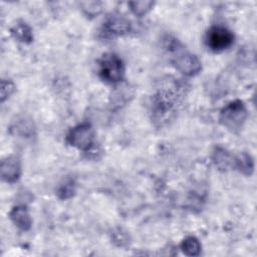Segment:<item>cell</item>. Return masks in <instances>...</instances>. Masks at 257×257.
<instances>
[{
    "instance_id": "cell-1",
    "label": "cell",
    "mask_w": 257,
    "mask_h": 257,
    "mask_svg": "<svg viewBox=\"0 0 257 257\" xmlns=\"http://www.w3.org/2000/svg\"><path fill=\"white\" fill-rule=\"evenodd\" d=\"M185 85L178 79L168 78L155 93L151 104L152 119L156 125L162 126L172 120L181 104Z\"/></svg>"
},
{
    "instance_id": "cell-2",
    "label": "cell",
    "mask_w": 257,
    "mask_h": 257,
    "mask_svg": "<svg viewBox=\"0 0 257 257\" xmlns=\"http://www.w3.org/2000/svg\"><path fill=\"white\" fill-rule=\"evenodd\" d=\"M247 108L241 100L228 103L220 112V123L227 130L235 133L242 128L247 118Z\"/></svg>"
},
{
    "instance_id": "cell-3",
    "label": "cell",
    "mask_w": 257,
    "mask_h": 257,
    "mask_svg": "<svg viewBox=\"0 0 257 257\" xmlns=\"http://www.w3.org/2000/svg\"><path fill=\"white\" fill-rule=\"evenodd\" d=\"M99 77L108 83H116L123 78L124 65L120 57L114 53H105L98 61Z\"/></svg>"
},
{
    "instance_id": "cell-4",
    "label": "cell",
    "mask_w": 257,
    "mask_h": 257,
    "mask_svg": "<svg viewBox=\"0 0 257 257\" xmlns=\"http://www.w3.org/2000/svg\"><path fill=\"white\" fill-rule=\"evenodd\" d=\"M205 42L210 50L221 52L228 49L233 44L234 35L224 26H213L207 31Z\"/></svg>"
},
{
    "instance_id": "cell-5",
    "label": "cell",
    "mask_w": 257,
    "mask_h": 257,
    "mask_svg": "<svg viewBox=\"0 0 257 257\" xmlns=\"http://www.w3.org/2000/svg\"><path fill=\"white\" fill-rule=\"evenodd\" d=\"M66 141L74 148L87 151L93 145V130L87 122L80 123L70 130L67 134Z\"/></svg>"
},
{
    "instance_id": "cell-6",
    "label": "cell",
    "mask_w": 257,
    "mask_h": 257,
    "mask_svg": "<svg viewBox=\"0 0 257 257\" xmlns=\"http://www.w3.org/2000/svg\"><path fill=\"white\" fill-rule=\"evenodd\" d=\"M174 66L183 74L187 76H193L202 68L199 58L189 52H177V55L173 58Z\"/></svg>"
},
{
    "instance_id": "cell-7",
    "label": "cell",
    "mask_w": 257,
    "mask_h": 257,
    "mask_svg": "<svg viewBox=\"0 0 257 257\" xmlns=\"http://www.w3.org/2000/svg\"><path fill=\"white\" fill-rule=\"evenodd\" d=\"M131 31V23L127 19L119 16L112 15L108 17L102 25L101 33L104 37H116L125 35Z\"/></svg>"
},
{
    "instance_id": "cell-8",
    "label": "cell",
    "mask_w": 257,
    "mask_h": 257,
    "mask_svg": "<svg viewBox=\"0 0 257 257\" xmlns=\"http://www.w3.org/2000/svg\"><path fill=\"white\" fill-rule=\"evenodd\" d=\"M21 174L20 162L16 157H7L1 163V176L5 182L17 181Z\"/></svg>"
},
{
    "instance_id": "cell-9",
    "label": "cell",
    "mask_w": 257,
    "mask_h": 257,
    "mask_svg": "<svg viewBox=\"0 0 257 257\" xmlns=\"http://www.w3.org/2000/svg\"><path fill=\"white\" fill-rule=\"evenodd\" d=\"M10 219L12 220L15 226H17L19 229L23 231H27L31 227L32 221L30 215L26 208L23 206L14 207L10 212Z\"/></svg>"
},
{
    "instance_id": "cell-10",
    "label": "cell",
    "mask_w": 257,
    "mask_h": 257,
    "mask_svg": "<svg viewBox=\"0 0 257 257\" xmlns=\"http://www.w3.org/2000/svg\"><path fill=\"white\" fill-rule=\"evenodd\" d=\"M212 160L219 170L226 171L230 168H234V157H232L229 152L223 148H216L213 153Z\"/></svg>"
},
{
    "instance_id": "cell-11",
    "label": "cell",
    "mask_w": 257,
    "mask_h": 257,
    "mask_svg": "<svg viewBox=\"0 0 257 257\" xmlns=\"http://www.w3.org/2000/svg\"><path fill=\"white\" fill-rule=\"evenodd\" d=\"M12 36L20 42L30 43L33 39V34L31 28L25 22H17L11 28Z\"/></svg>"
},
{
    "instance_id": "cell-12",
    "label": "cell",
    "mask_w": 257,
    "mask_h": 257,
    "mask_svg": "<svg viewBox=\"0 0 257 257\" xmlns=\"http://www.w3.org/2000/svg\"><path fill=\"white\" fill-rule=\"evenodd\" d=\"M234 168L245 175H251L254 169V163L250 155L241 153L234 158Z\"/></svg>"
},
{
    "instance_id": "cell-13",
    "label": "cell",
    "mask_w": 257,
    "mask_h": 257,
    "mask_svg": "<svg viewBox=\"0 0 257 257\" xmlns=\"http://www.w3.org/2000/svg\"><path fill=\"white\" fill-rule=\"evenodd\" d=\"M181 249L188 256H197L201 252V244L196 237H187L181 244Z\"/></svg>"
},
{
    "instance_id": "cell-14",
    "label": "cell",
    "mask_w": 257,
    "mask_h": 257,
    "mask_svg": "<svg viewBox=\"0 0 257 257\" xmlns=\"http://www.w3.org/2000/svg\"><path fill=\"white\" fill-rule=\"evenodd\" d=\"M131 10L134 14L138 16H143L148 13L152 7L154 6V2L152 1H135L130 3Z\"/></svg>"
},
{
    "instance_id": "cell-15",
    "label": "cell",
    "mask_w": 257,
    "mask_h": 257,
    "mask_svg": "<svg viewBox=\"0 0 257 257\" xmlns=\"http://www.w3.org/2000/svg\"><path fill=\"white\" fill-rule=\"evenodd\" d=\"M74 193V185L72 181L64 182V184L60 185L57 190V195L60 199H68Z\"/></svg>"
},
{
    "instance_id": "cell-16",
    "label": "cell",
    "mask_w": 257,
    "mask_h": 257,
    "mask_svg": "<svg viewBox=\"0 0 257 257\" xmlns=\"http://www.w3.org/2000/svg\"><path fill=\"white\" fill-rule=\"evenodd\" d=\"M82 10L86 15L95 16L101 11V6L97 2H86L82 3Z\"/></svg>"
},
{
    "instance_id": "cell-17",
    "label": "cell",
    "mask_w": 257,
    "mask_h": 257,
    "mask_svg": "<svg viewBox=\"0 0 257 257\" xmlns=\"http://www.w3.org/2000/svg\"><path fill=\"white\" fill-rule=\"evenodd\" d=\"M14 90V84L10 80L2 79L1 81V100L4 101Z\"/></svg>"
}]
</instances>
